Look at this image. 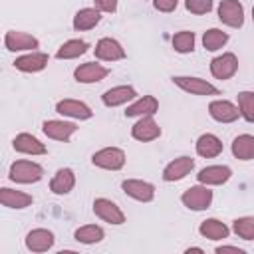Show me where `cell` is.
I'll use <instances>...</instances> for the list:
<instances>
[{"instance_id":"24","label":"cell","mask_w":254,"mask_h":254,"mask_svg":"<svg viewBox=\"0 0 254 254\" xmlns=\"http://www.w3.org/2000/svg\"><path fill=\"white\" fill-rule=\"evenodd\" d=\"M159 109V101L153 95H143L139 99H135L127 109H125V117H143V115H155Z\"/></svg>"},{"instance_id":"4","label":"cell","mask_w":254,"mask_h":254,"mask_svg":"<svg viewBox=\"0 0 254 254\" xmlns=\"http://www.w3.org/2000/svg\"><path fill=\"white\" fill-rule=\"evenodd\" d=\"M173 83L177 87H181L187 93L192 95H218V87H214L212 83H208L206 79L200 77H189V75H175Z\"/></svg>"},{"instance_id":"9","label":"cell","mask_w":254,"mask_h":254,"mask_svg":"<svg viewBox=\"0 0 254 254\" xmlns=\"http://www.w3.org/2000/svg\"><path fill=\"white\" fill-rule=\"evenodd\" d=\"M238 71V58L232 52H226L222 56H216L210 62V73L216 79H230Z\"/></svg>"},{"instance_id":"38","label":"cell","mask_w":254,"mask_h":254,"mask_svg":"<svg viewBox=\"0 0 254 254\" xmlns=\"http://www.w3.org/2000/svg\"><path fill=\"white\" fill-rule=\"evenodd\" d=\"M224 252H234V254H244V250H242V248H238V246H218V248H216V254H224Z\"/></svg>"},{"instance_id":"5","label":"cell","mask_w":254,"mask_h":254,"mask_svg":"<svg viewBox=\"0 0 254 254\" xmlns=\"http://www.w3.org/2000/svg\"><path fill=\"white\" fill-rule=\"evenodd\" d=\"M218 20L230 28H240L244 24V6L238 0H222L218 4Z\"/></svg>"},{"instance_id":"7","label":"cell","mask_w":254,"mask_h":254,"mask_svg":"<svg viewBox=\"0 0 254 254\" xmlns=\"http://www.w3.org/2000/svg\"><path fill=\"white\" fill-rule=\"evenodd\" d=\"M161 135V127L159 123L153 119V115H143L139 117V121L131 127V137L141 141V143H149V141H155L159 139Z\"/></svg>"},{"instance_id":"15","label":"cell","mask_w":254,"mask_h":254,"mask_svg":"<svg viewBox=\"0 0 254 254\" xmlns=\"http://www.w3.org/2000/svg\"><path fill=\"white\" fill-rule=\"evenodd\" d=\"M54 232L48 228H34L26 234V248L30 252H46L54 246Z\"/></svg>"},{"instance_id":"25","label":"cell","mask_w":254,"mask_h":254,"mask_svg":"<svg viewBox=\"0 0 254 254\" xmlns=\"http://www.w3.org/2000/svg\"><path fill=\"white\" fill-rule=\"evenodd\" d=\"M99 22H101V12L97 8H81L73 16V30L85 32V30L95 28Z\"/></svg>"},{"instance_id":"29","label":"cell","mask_w":254,"mask_h":254,"mask_svg":"<svg viewBox=\"0 0 254 254\" xmlns=\"http://www.w3.org/2000/svg\"><path fill=\"white\" fill-rule=\"evenodd\" d=\"M89 50V44L85 40H67L60 46V50L56 52L58 60H75L79 56H83Z\"/></svg>"},{"instance_id":"21","label":"cell","mask_w":254,"mask_h":254,"mask_svg":"<svg viewBox=\"0 0 254 254\" xmlns=\"http://www.w3.org/2000/svg\"><path fill=\"white\" fill-rule=\"evenodd\" d=\"M12 147H14V151L24 153V155H46V151H48L46 145L38 137L30 135V133L16 135L14 141H12Z\"/></svg>"},{"instance_id":"22","label":"cell","mask_w":254,"mask_h":254,"mask_svg":"<svg viewBox=\"0 0 254 254\" xmlns=\"http://www.w3.org/2000/svg\"><path fill=\"white\" fill-rule=\"evenodd\" d=\"M73 187H75V175H73V171L67 169V167L58 169L56 175H54L52 181H50V190H52L54 194H67V192L73 190Z\"/></svg>"},{"instance_id":"33","label":"cell","mask_w":254,"mask_h":254,"mask_svg":"<svg viewBox=\"0 0 254 254\" xmlns=\"http://www.w3.org/2000/svg\"><path fill=\"white\" fill-rule=\"evenodd\" d=\"M238 109H240V117H244L248 123H254V91L238 93Z\"/></svg>"},{"instance_id":"18","label":"cell","mask_w":254,"mask_h":254,"mask_svg":"<svg viewBox=\"0 0 254 254\" xmlns=\"http://www.w3.org/2000/svg\"><path fill=\"white\" fill-rule=\"evenodd\" d=\"M56 111L65 115V117H73V119H91L93 117V111L89 109V105H85L83 101H77V99H62L56 103Z\"/></svg>"},{"instance_id":"16","label":"cell","mask_w":254,"mask_h":254,"mask_svg":"<svg viewBox=\"0 0 254 254\" xmlns=\"http://www.w3.org/2000/svg\"><path fill=\"white\" fill-rule=\"evenodd\" d=\"M230 177H232V171L226 165H208V167L200 169L198 175H196L198 183L206 185V187L208 185H224Z\"/></svg>"},{"instance_id":"12","label":"cell","mask_w":254,"mask_h":254,"mask_svg":"<svg viewBox=\"0 0 254 254\" xmlns=\"http://www.w3.org/2000/svg\"><path fill=\"white\" fill-rule=\"evenodd\" d=\"M42 131L46 137L54 141H69V137L77 131V125L71 121H60V119H48L42 125Z\"/></svg>"},{"instance_id":"1","label":"cell","mask_w":254,"mask_h":254,"mask_svg":"<svg viewBox=\"0 0 254 254\" xmlns=\"http://www.w3.org/2000/svg\"><path fill=\"white\" fill-rule=\"evenodd\" d=\"M10 181L20 183V185H30V183H38L44 177V169L42 165L34 163V161H14L10 165L8 171Z\"/></svg>"},{"instance_id":"28","label":"cell","mask_w":254,"mask_h":254,"mask_svg":"<svg viewBox=\"0 0 254 254\" xmlns=\"http://www.w3.org/2000/svg\"><path fill=\"white\" fill-rule=\"evenodd\" d=\"M232 155L240 161H250L254 159V135H238L232 141Z\"/></svg>"},{"instance_id":"27","label":"cell","mask_w":254,"mask_h":254,"mask_svg":"<svg viewBox=\"0 0 254 254\" xmlns=\"http://www.w3.org/2000/svg\"><path fill=\"white\" fill-rule=\"evenodd\" d=\"M198 232H200V236H204L208 240H222V238H228L230 228L216 218H206L200 222Z\"/></svg>"},{"instance_id":"31","label":"cell","mask_w":254,"mask_h":254,"mask_svg":"<svg viewBox=\"0 0 254 254\" xmlns=\"http://www.w3.org/2000/svg\"><path fill=\"white\" fill-rule=\"evenodd\" d=\"M226 42H228V34L222 32V30H218V28L206 30L204 36H202V46H204V50H208V52H216V50L224 48Z\"/></svg>"},{"instance_id":"23","label":"cell","mask_w":254,"mask_h":254,"mask_svg":"<svg viewBox=\"0 0 254 254\" xmlns=\"http://www.w3.org/2000/svg\"><path fill=\"white\" fill-rule=\"evenodd\" d=\"M0 202L6 206V208H16V210H22L26 206H30L34 202L32 194L28 192H22V190H14V189H0Z\"/></svg>"},{"instance_id":"2","label":"cell","mask_w":254,"mask_h":254,"mask_svg":"<svg viewBox=\"0 0 254 254\" xmlns=\"http://www.w3.org/2000/svg\"><path fill=\"white\" fill-rule=\"evenodd\" d=\"M91 163L105 171H119L125 165V151L119 147H103L97 153H93Z\"/></svg>"},{"instance_id":"8","label":"cell","mask_w":254,"mask_h":254,"mask_svg":"<svg viewBox=\"0 0 254 254\" xmlns=\"http://www.w3.org/2000/svg\"><path fill=\"white\" fill-rule=\"evenodd\" d=\"M4 46L10 50V52H34L40 42L38 38H34L32 34H26V32H18V30H10L6 32L4 36Z\"/></svg>"},{"instance_id":"20","label":"cell","mask_w":254,"mask_h":254,"mask_svg":"<svg viewBox=\"0 0 254 254\" xmlns=\"http://www.w3.org/2000/svg\"><path fill=\"white\" fill-rule=\"evenodd\" d=\"M135 97H137V91L133 85H115L101 95V101L107 107H117V105H123L127 101H133Z\"/></svg>"},{"instance_id":"14","label":"cell","mask_w":254,"mask_h":254,"mask_svg":"<svg viewBox=\"0 0 254 254\" xmlns=\"http://www.w3.org/2000/svg\"><path fill=\"white\" fill-rule=\"evenodd\" d=\"M107 75H109V69L105 65H101V64H95V62L81 64L73 71V77L79 83H97V81L105 79Z\"/></svg>"},{"instance_id":"13","label":"cell","mask_w":254,"mask_h":254,"mask_svg":"<svg viewBox=\"0 0 254 254\" xmlns=\"http://www.w3.org/2000/svg\"><path fill=\"white\" fill-rule=\"evenodd\" d=\"M48 62H50V56L48 54L34 50V52H30L26 56L16 58L14 60V67L20 69V71H24V73H38V71H42L48 65Z\"/></svg>"},{"instance_id":"10","label":"cell","mask_w":254,"mask_h":254,"mask_svg":"<svg viewBox=\"0 0 254 254\" xmlns=\"http://www.w3.org/2000/svg\"><path fill=\"white\" fill-rule=\"evenodd\" d=\"M93 212H95V216H99L103 222H109V224H123L125 222L123 210L109 198H95L93 200Z\"/></svg>"},{"instance_id":"40","label":"cell","mask_w":254,"mask_h":254,"mask_svg":"<svg viewBox=\"0 0 254 254\" xmlns=\"http://www.w3.org/2000/svg\"><path fill=\"white\" fill-rule=\"evenodd\" d=\"M252 22H254V6H252Z\"/></svg>"},{"instance_id":"30","label":"cell","mask_w":254,"mask_h":254,"mask_svg":"<svg viewBox=\"0 0 254 254\" xmlns=\"http://www.w3.org/2000/svg\"><path fill=\"white\" fill-rule=\"evenodd\" d=\"M73 238L81 244H97L105 238V232L101 226L97 224H85V226H79L75 232H73Z\"/></svg>"},{"instance_id":"19","label":"cell","mask_w":254,"mask_h":254,"mask_svg":"<svg viewBox=\"0 0 254 254\" xmlns=\"http://www.w3.org/2000/svg\"><path fill=\"white\" fill-rule=\"evenodd\" d=\"M192 169H194V161L190 157H177L163 169V179L167 183H175V181L185 179Z\"/></svg>"},{"instance_id":"17","label":"cell","mask_w":254,"mask_h":254,"mask_svg":"<svg viewBox=\"0 0 254 254\" xmlns=\"http://www.w3.org/2000/svg\"><path fill=\"white\" fill-rule=\"evenodd\" d=\"M95 58L97 60H103V62H117V60H123L125 58V50H123V46L117 40H113V38H101L95 44Z\"/></svg>"},{"instance_id":"6","label":"cell","mask_w":254,"mask_h":254,"mask_svg":"<svg viewBox=\"0 0 254 254\" xmlns=\"http://www.w3.org/2000/svg\"><path fill=\"white\" fill-rule=\"evenodd\" d=\"M121 189L127 196H131L139 202H151L155 198V187L141 179H125L121 183Z\"/></svg>"},{"instance_id":"32","label":"cell","mask_w":254,"mask_h":254,"mask_svg":"<svg viewBox=\"0 0 254 254\" xmlns=\"http://www.w3.org/2000/svg\"><path fill=\"white\" fill-rule=\"evenodd\" d=\"M173 48L179 54H190L194 50V34L189 30H181L173 36Z\"/></svg>"},{"instance_id":"35","label":"cell","mask_w":254,"mask_h":254,"mask_svg":"<svg viewBox=\"0 0 254 254\" xmlns=\"http://www.w3.org/2000/svg\"><path fill=\"white\" fill-rule=\"evenodd\" d=\"M212 0H185V6L190 14H208L212 10Z\"/></svg>"},{"instance_id":"37","label":"cell","mask_w":254,"mask_h":254,"mask_svg":"<svg viewBox=\"0 0 254 254\" xmlns=\"http://www.w3.org/2000/svg\"><path fill=\"white\" fill-rule=\"evenodd\" d=\"M179 0H153V6L159 10V12H173L177 8Z\"/></svg>"},{"instance_id":"39","label":"cell","mask_w":254,"mask_h":254,"mask_svg":"<svg viewBox=\"0 0 254 254\" xmlns=\"http://www.w3.org/2000/svg\"><path fill=\"white\" fill-rule=\"evenodd\" d=\"M185 252H187V254H190V252H202V248H196V246H190V248H187Z\"/></svg>"},{"instance_id":"36","label":"cell","mask_w":254,"mask_h":254,"mask_svg":"<svg viewBox=\"0 0 254 254\" xmlns=\"http://www.w3.org/2000/svg\"><path fill=\"white\" fill-rule=\"evenodd\" d=\"M93 4H95V8H97L99 12H109V14H113V12L117 10L119 0H93Z\"/></svg>"},{"instance_id":"26","label":"cell","mask_w":254,"mask_h":254,"mask_svg":"<svg viewBox=\"0 0 254 254\" xmlns=\"http://www.w3.org/2000/svg\"><path fill=\"white\" fill-rule=\"evenodd\" d=\"M196 153L204 159L218 157L222 153V141L212 133H204L196 139Z\"/></svg>"},{"instance_id":"3","label":"cell","mask_w":254,"mask_h":254,"mask_svg":"<svg viewBox=\"0 0 254 254\" xmlns=\"http://www.w3.org/2000/svg\"><path fill=\"white\" fill-rule=\"evenodd\" d=\"M181 200L190 210H206L212 204V190L206 185H196V187L187 189Z\"/></svg>"},{"instance_id":"34","label":"cell","mask_w":254,"mask_h":254,"mask_svg":"<svg viewBox=\"0 0 254 254\" xmlns=\"http://www.w3.org/2000/svg\"><path fill=\"white\" fill-rule=\"evenodd\" d=\"M232 230L242 240H254V216H240L232 222Z\"/></svg>"},{"instance_id":"11","label":"cell","mask_w":254,"mask_h":254,"mask_svg":"<svg viewBox=\"0 0 254 254\" xmlns=\"http://www.w3.org/2000/svg\"><path fill=\"white\" fill-rule=\"evenodd\" d=\"M208 113H210V117H212L214 121H218V123H232V121H236V119L240 117L238 105H234V103L228 101V99H214V101H210Z\"/></svg>"}]
</instances>
